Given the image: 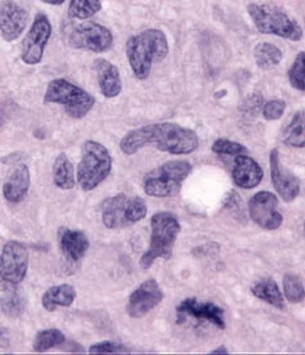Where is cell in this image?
I'll return each mask as SVG.
<instances>
[{"instance_id": "cell-1", "label": "cell", "mask_w": 305, "mask_h": 355, "mask_svg": "<svg viewBox=\"0 0 305 355\" xmlns=\"http://www.w3.org/2000/svg\"><path fill=\"white\" fill-rule=\"evenodd\" d=\"M198 137L192 129L175 123H156L133 129L120 141V150L133 156L146 147L171 155H189L198 148Z\"/></svg>"}, {"instance_id": "cell-2", "label": "cell", "mask_w": 305, "mask_h": 355, "mask_svg": "<svg viewBox=\"0 0 305 355\" xmlns=\"http://www.w3.org/2000/svg\"><path fill=\"white\" fill-rule=\"evenodd\" d=\"M126 57L135 78L146 80L153 63L162 62L169 53V43L165 33L150 28L138 35L130 36L126 42Z\"/></svg>"}, {"instance_id": "cell-3", "label": "cell", "mask_w": 305, "mask_h": 355, "mask_svg": "<svg viewBox=\"0 0 305 355\" xmlns=\"http://www.w3.org/2000/svg\"><path fill=\"white\" fill-rule=\"evenodd\" d=\"M180 232V224L175 215L168 211L155 214L151 218L150 246L139 260L141 268L150 269L157 259H171Z\"/></svg>"}, {"instance_id": "cell-4", "label": "cell", "mask_w": 305, "mask_h": 355, "mask_svg": "<svg viewBox=\"0 0 305 355\" xmlns=\"http://www.w3.org/2000/svg\"><path fill=\"white\" fill-rule=\"evenodd\" d=\"M247 12L261 34L277 35L293 42H299L303 37V28L297 24V19L274 4L252 3L249 6Z\"/></svg>"}, {"instance_id": "cell-5", "label": "cell", "mask_w": 305, "mask_h": 355, "mask_svg": "<svg viewBox=\"0 0 305 355\" xmlns=\"http://www.w3.org/2000/svg\"><path fill=\"white\" fill-rule=\"evenodd\" d=\"M112 170L110 151L97 141H87L81 148V160L78 166V183L84 192H89L102 184Z\"/></svg>"}, {"instance_id": "cell-6", "label": "cell", "mask_w": 305, "mask_h": 355, "mask_svg": "<svg viewBox=\"0 0 305 355\" xmlns=\"http://www.w3.org/2000/svg\"><path fill=\"white\" fill-rule=\"evenodd\" d=\"M102 223L108 230H123L141 222L147 215V205L138 196L119 193L108 197L101 206Z\"/></svg>"}, {"instance_id": "cell-7", "label": "cell", "mask_w": 305, "mask_h": 355, "mask_svg": "<svg viewBox=\"0 0 305 355\" xmlns=\"http://www.w3.org/2000/svg\"><path fill=\"white\" fill-rule=\"evenodd\" d=\"M192 173L189 161H169L150 171L143 179L146 195L156 198H166L178 195L183 182Z\"/></svg>"}, {"instance_id": "cell-8", "label": "cell", "mask_w": 305, "mask_h": 355, "mask_svg": "<svg viewBox=\"0 0 305 355\" xmlns=\"http://www.w3.org/2000/svg\"><path fill=\"white\" fill-rule=\"evenodd\" d=\"M44 103L61 105L64 107V112L67 115L80 120L89 114L96 99L88 92L66 79H54L46 87Z\"/></svg>"}, {"instance_id": "cell-9", "label": "cell", "mask_w": 305, "mask_h": 355, "mask_svg": "<svg viewBox=\"0 0 305 355\" xmlns=\"http://www.w3.org/2000/svg\"><path fill=\"white\" fill-rule=\"evenodd\" d=\"M67 42L73 49L102 53L111 48L114 36L107 27L96 22H84L72 30Z\"/></svg>"}, {"instance_id": "cell-10", "label": "cell", "mask_w": 305, "mask_h": 355, "mask_svg": "<svg viewBox=\"0 0 305 355\" xmlns=\"http://www.w3.org/2000/svg\"><path fill=\"white\" fill-rule=\"evenodd\" d=\"M28 250L19 241H8L0 252V278L8 284H19L27 275Z\"/></svg>"}, {"instance_id": "cell-11", "label": "cell", "mask_w": 305, "mask_h": 355, "mask_svg": "<svg viewBox=\"0 0 305 355\" xmlns=\"http://www.w3.org/2000/svg\"><path fill=\"white\" fill-rule=\"evenodd\" d=\"M52 35V25L49 18L43 13H37L33 26L27 33L21 45V60L26 64H37L43 60L45 46Z\"/></svg>"}, {"instance_id": "cell-12", "label": "cell", "mask_w": 305, "mask_h": 355, "mask_svg": "<svg viewBox=\"0 0 305 355\" xmlns=\"http://www.w3.org/2000/svg\"><path fill=\"white\" fill-rule=\"evenodd\" d=\"M249 215L252 222L267 231L279 230L284 222L279 210V198L268 191L252 196L249 201Z\"/></svg>"}, {"instance_id": "cell-13", "label": "cell", "mask_w": 305, "mask_h": 355, "mask_svg": "<svg viewBox=\"0 0 305 355\" xmlns=\"http://www.w3.org/2000/svg\"><path fill=\"white\" fill-rule=\"evenodd\" d=\"M189 318L214 324L216 329H225V311L214 302H198L195 297L184 299L177 306V322L180 324Z\"/></svg>"}, {"instance_id": "cell-14", "label": "cell", "mask_w": 305, "mask_h": 355, "mask_svg": "<svg viewBox=\"0 0 305 355\" xmlns=\"http://www.w3.org/2000/svg\"><path fill=\"white\" fill-rule=\"evenodd\" d=\"M164 300L160 284L156 279L150 278L139 284L133 293H130L126 304V314L130 318H142L146 314L155 309Z\"/></svg>"}, {"instance_id": "cell-15", "label": "cell", "mask_w": 305, "mask_h": 355, "mask_svg": "<svg viewBox=\"0 0 305 355\" xmlns=\"http://www.w3.org/2000/svg\"><path fill=\"white\" fill-rule=\"evenodd\" d=\"M270 179L274 191L285 202H293L300 192V182L291 171L282 166L277 148L270 151Z\"/></svg>"}, {"instance_id": "cell-16", "label": "cell", "mask_w": 305, "mask_h": 355, "mask_svg": "<svg viewBox=\"0 0 305 355\" xmlns=\"http://www.w3.org/2000/svg\"><path fill=\"white\" fill-rule=\"evenodd\" d=\"M28 13L16 1L7 0L0 4V35L7 42L17 40L25 31Z\"/></svg>"}, {"instance_id": "cell-17", "label": "cell", "mask_w": 305, "mask_h": 355, "mask_svg": "<svg viewBox=\"0 0 305 355\" xmlns=\"http://www.w3.org/2000/svg\"><path fill=\"white\" fill-rule=\"evenodd\" d=\"M58 245L63 254L71 264L79 263L85 257L89 250V240L80 231H73L67 227H61L58 230Z\"/></svg>"}, {"instance_id": "cell-18", "label": "cell", "mask_w": 305, "mask_h": 355, "mask_svg": "<svg viewBox=\"0 0 305 355\" xmlns=\"http://www.w3.org/2000/svg\"><path fill=\"white\" fill-rule=\"evenodd\" d=\"M234 184L243 189H252L261 184L263 180V170L256 161L247 155H238L234 157L232 170Z\"/></svg>"}, {"instance_id": "cell-19", "label": "cell", "mask_w": 305, "mask_h": 355, "mask_svg": "<svg viewBox=\"0 0 305 355\" xmlns=\"http://www.w3.org/2000/svg\"><path fill=\"white\" fill-rule=\"evenodd\" d=\"M31 175L26 164H18L15 169L9 173L8 178L3 186V196L9 204H19L30 189Z\"/></svg>"}, {"instance_id": "cell-20", "label": "cell", "mask_w": 305, "mask_h": 355, "mask_svg": "<svg viewBox=\"0 0 305 355\" xmlns=\"http://www.w3.org/2000/svg\"><path fill=\"white\" fill-rule=\"evenodd\" d=\"M94 71L97 75L101 93L106 98H116L123 90V83L116 66L107 60L98 58L94 61Z\"/></svg>"}, {"instance_id": "cell-21", "label": "cell", "mask_w": 305, "mask_h": 355, "mask_svg": "<svg viewBox=\"0 0 305 355\" xmlns=\"http://www.w3.org/2000/svg\"><path fill=\"white\" fill-rule=\"evenodd\" d=\"M76 299V290L72 284H57L49 287L42 296V305L46 311H54L58 306L67 308Z\"/></svg>"}, {"instance_id": "cell-22", "label": "cell", "mask_w": 305, "mask_h": 355, "mask_svg": "<svg viewBox=\"0 0 305 355\" xmlns=\"http://www.w3.org/2000/svg\"><path fill=\"white\" fill-rule=\"evenodd\" d=\"M252 293L261 302H265L277 309H285V300L279 291L277 282L270 277H263L252 286Z\"/></svg>"}, {"instance_id": "cell-23", "label": "cell", "mask_w": 305, "mask_h": 355, "mask_svg": "<svg viewBox=\"0 0 305 355\" xmlns=\"http://www.w3.org/2000/svg\"><path fill=\"white\" fill-rule=\"evenodd\" d=\"M53 182L55 187L63 191L72 189L76 184L75 170L66 153H60L53 164Z\"/></svg>"}, {"instance_id": "cell-24", "label": "cell", "mask_w": 305, "mask_h": 355, "mask_svg": "<svg viewBox=\"0 0 305 355\" xmlns=\"http://www.w3.org/2000/svg\"><path fill=\"white\" fill-rule=\"evenodd\" d=\"M284 141L294 148L305 147V111H299L293 116L284 132Z\"/></svg>"}, {"instance_id": "cell-25", "label": "cell", "mask_w": 305, "mask_h": 355, "mask_svg": "<svg viewBox=\"0 0 305 355\" xmlns=\"http://www.w3.org/2000/svg\"><path fill=\"white\" fill-rule=\"evenodd\" d=\"M254 58L263 70H270L282 61V52L279 46L270 43H261L254 49Z\"/></svg>"}, {"instance_id": "cell-26", "label": "cell", "mask_w": 305, "mask_h": 355, "mask_svg": "<svg viewBox=\"0 0 305 355\" xmlns=\"http://www.w3.org/2000/svg\"><path fill=\"white\" fill-rule=\"evenodd\" d=\"M66 341L62 331L58 329H43L35 336L33 349L36 353H44L52 347H60Z\"/></svg>"}, {"instance_id": "cell-27", "label": "cell", "mask_w": 305, "mask_h": 355, "mask_svg": "<svg viewBox=\"0 0 305 355\" xmlns=\"http://www.w3.org/2000/svg\"><path fill=\"white\" fill-rule=\"evenodd\" d=\"M0 309L9 318H18L25 311V300L17 290H8L0 299Z\"/></svg>"}, {"instance_id": "cell-28", "label": "cell", "mask_w": 305, "mask_h": 355, "mask_svg": "<svg viewBox=\"0 0 305 355\" xmlns=\"http://www.w3.org/2000/svg\"><path fill=\"white\" fill-rule=\"evenodd\" d=\"M102 8L99 0H70L69 15L78 19H88L97 15Z\"/></svg>"}, {"instance_id": "cell-29", "label": "cell", "mask_w": 305, "mask_h": 355, "mask_svg": "<svg viewBox=\"0 0 305 355\" xmlns=\"http://www.w3.org/2000/svg\"><path fill=\"white\" fill-rule=\"evenodd\" d=\"M284 293L285 297L291 304H299L305 299V287L300 277L288 273L284 277Z\"/></svg>"}, {"instance_id": "cell-30", "label": "cell", "mask_w": 305, "mask_h": 355, "mask_svg": "<svg viewBox=\"0 0 305 355\" xmlns=\"http://www.w3.org/2000/svg\"><path fill=\"white\" fill-rule=\"evenodd\" d=\"M288 81L293 88L305 92V52L297 54L291 69L288 70Z\"/></svg>"}, {"instance_id": "cell-31", "label": "cell", "mask_w": 305, "mask_h": 355, "mask_svg": "<svg viewBox=\"0 0 305 355\" xmlns=\"http://www.w3.org/2000/svg\"><path fill=\"white\" fill-rule=\"evenodd\" d=\"M211 151L219 156H238V155H247L249 150L241 143L234 142L225 138L216 139L211 146Z\"/></svg>"}, {"instance_id": "cell-32", "label": "cell", "mask_w": 305, "mask_h": 355, "mask_svg": "<svg viewBox=\"0 0 305 355\" xmlns=\"http://www.w3.org/2000/svg\"><path fill=\"white\" fill-rule=\"evenodd\" d=\"M286 108V102L282 99H273V101H268L265 105H263L261 112L265 120L268 121H274L279 120L284 115Z\"/></svg>"}, {"instance_id": "cell-33", "label": "cell", "mask_w": 305, "mask_h": 355, "mask_svg": "<svg viewBox=\"0 0 305 355\" xmlns=\"http://www.w3.org/2000/svg\"><path fill=\"white\" fill-rule=\"evenodd\" d=\"M128 347L115 341H102L89 347L90 354H114V353H129Z\"/></svg>"}, {"instance_id": "cell-34", "label": "cell", "mask_w": 305, "mask_h": 355, "mask_svg": "<svg viewBox=\"0 0 305 355\" xmlns=\"http://www.w3.org/2000/svg\"><path fill=\"white\" fill-rule=\"evenodd\" d=\"M261 108H263V98L261 94H252L246 98L241 105V111L246 115H255Z\"/></svg>"}, {"instance_id": "cell-35", "label": "cell", "mask_w": 305, "mask_h": 355, "mask_svg": "<svg viewBox=\"0 0 305 355\" xmlns=\"http://www.w3.org/2000/svg\"><path fill=\"white\" fill-rule=\"evenodd\" d=\"M225 207L229 209L236 216H243V215H245V213L243 211L241 197L236 191L229 192V195L227 196V198H225Z\"/></svg>"}, {"instance_id": "cell-36", "label": "cell", "mask_w": 305, "mask_h": 355, "mask_svg": "<svg viewBox=\"0 0 305 355\" xmlns=\"http://www.w3.org/2000/svg\"><path fill=\"white\" fill-rule=\"evenodd\" d=\"M8 341V331L0 329V345H4Z\"/></svg>"}, {"instance_id": "cell-37", "label": "cell", "mask_w": 305, "mask_h": 355, "mask_svg": "<svg viewBox=\"0 0 305 355\" xmlns=\"http://www.w3.org/2000/svg\"><path fill=\"white\" fill-rule=\"evenodd\" d=\"M45 4H51V6H61L64 0H42Z\"/></svg>"}, {"instance_id": "cell-38", "label": "cell", "mask_w": 305, "mask_h": 355, "mask_svg": "<svg viewBox=\"0 0 305 355\" xmlns=\"http://www.w3.org/2000/svg\"><path fill=\"white\" fill-rule=\"evenodd\" d=\"M219 353H225V354H228V350H227V347H219L216 350H211L210 352V354H219Z\"/></svg>"}, {"instance_id": "cell-39", "label": "cell", "mask_w": 305, "mask_h": 355, "mask_svg": "<svg viewBox=\"0 0 305 355\" xmlns=\"http://www.w3.org/2000/svg\"><path fill=\"white\" fill-rule=\"evenodd\" d=\"M304 232H305V222H304Z\"/></svg>"}]
</instances>
